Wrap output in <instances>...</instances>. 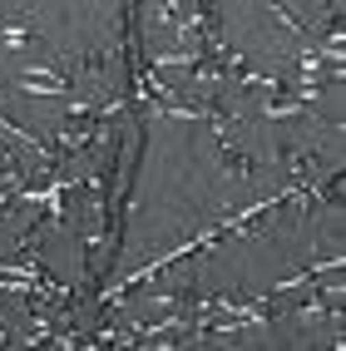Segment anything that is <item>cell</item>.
Listing matches in <instances>:
<instances>
[{
	"instance_id": "obj_1",
	"label": "cell",
	"mask_w": 346,
	"mask_h": 351,
	"mask_svg": "<svg viewBox=\"0 0 346 351\" xmlns=\"http://www.w3.org/2000/svg\"><path fill=\"white\" fill-rule=\"evenodd\" d=\"M75 69L60 64V69H25V75L15 80L20 95H75Z\"/></svg>"
},
{
	"instance_id": "obj_2",
	"label": "cell",
	"mask_w": 346,
	"mask_h": 351,
	"mask_svg": "<svg viewBox=\"0 0 346 351\" xmlns=\"http://www.w3.org/2000/svg\"><path fill=\"white\" fill-rule=\"evenodd\" d=\"M45 40V25L40 15H0V45H10V50H30V45Z\"/></svg>"
}]
</instances>
